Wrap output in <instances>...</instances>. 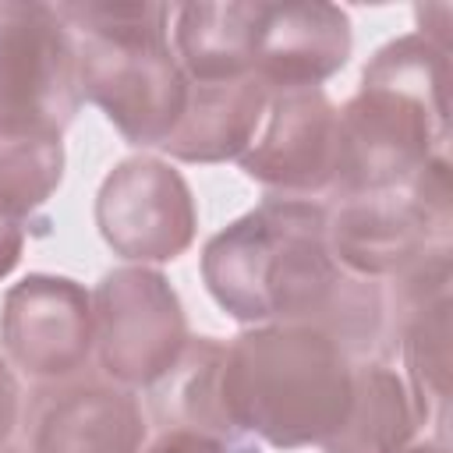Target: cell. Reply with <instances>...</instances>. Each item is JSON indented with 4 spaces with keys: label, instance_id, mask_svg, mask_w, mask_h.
I'll return each mask as SVG.
<instances>
[{
    "label": "cell",
    "instance_id": "1",
    "mask_svg": "<svg viewBox=\"0 0 453 453\" xmlns=\"http://www.w3.org/2000/svg\"><path fill=\"white\" fill-rule=\"evenodd\" d=\"M326 244V202L265 198L202 248V283L237 322H308L333 333L357 290Z\"/></svg>",
    "mask_w": 453,
    "mask_h": 453
},
{
    "label": "cell",
    "instance_id": "2",
    "mask_svg": "<svg viewBox=\"0 0 453 453\" xmlns=\"http://www.w3.org/2000/svg\"><path fill=\"white\" fill-rule=\"evenodd\" d=\"M449 152V50L421 32L389 39L336 106V173L329 198L403 188L432 156Z\"/></svg>",
    "mask_w": 453,
    "mask_h": 453
},
{
    "label": "cell",
    "instance_id": "3",
    "mask_svg": "<svg viewBox=\"0 0 453 453\" xmlns=\"http://www.w3.org/2000/svg\"><path fill=\"white\" fill-rule=\"evenodd\" d=\"M354 361L308 322H262L226 340L223 403L237 432L276 449L322 446L350 403Z\"/></svg>",
    "mask_w": 453,
    "mask_h": 453
},
{
    "label": "cell",
    "instance_id": "4",
    "mask_svg": "<svg viewBox=\"0 0 453 453\" xmlns=\"http://www.w3.org/2000/svg\"><path fill=\"white\" fill-rule=\"evenodd\" d=\"M78 42L81 99L96 103L127 145L159 149L188 103V78L170 46V4H57Z\"/></svg>",
    "mask_w": 453,
    "mask_h": 453
},
{
    "label": "cell",
    "instance_id": "5",
    "mask_svg": "<svg viewBox=\"0 0 453 453\" xmlns=\"http://www.w3.org/2000/svg\"><path fill=\"white\" fill-rule=\"evenodd\" d=\"M78 106V42L57 7L0 4V134L60 138Z\"/></svg>",
    "mask_w": 453,
    "mask_h": 453
},
{
    "label": "cell",
    "instance_id": "6",
    "mask_svg": "<svg viewBox=\"0 0 453 453\" xmlns=\"http://www.w3.org/2000/svg\"><path fill=\"white\" fill-rule=\"evenodd\" d=\"M96 357L127 389L156 386L188 343V315L170 280L152 265H117L92 290Z\"/></svg>",
    "mask_w": 453,
    "mask_h": 453
},
{
    "label": "cell",
    "instance_id": "7",
    "mask_svg": "<svg viewBox=\"0 0 453 453\" xmlns=\"http://www.w3.org/2000/svg\"><path fill=\"white\" fill-rule=\"evenodd\" d=\"M389 340L400 347L403 382L421 414L425 435L446 442L449 425V311H453V248H435L393 280Z\"/></svg>",
    "mask_w": 453,
    "mask_h": 453
},
{
    "label": "cell",
    "instance_id": "8",
    "mask_svg": "<svg viewBox=\"0 0 453 453\" xmlns=\"http://www.w3.org/2000/svg\"><path fill=\"white\" fill-rule=\"evenodd\" d=\"M96 226L106 248L134 265L180 258L198 230V209L188 180L166 159H120L99 184Z\"/></svg>",
    "mask_w": 453,
    "mask_h": 453
},
{
    "label": "cell",
    "instance_id": "9",
    "mask_svg": "<svg viewBox=\"0 0 453 453\" xmlns=\"http://www.w3.org/2000/svg\"><path fill=\"white\" fill-rule=\"evenodd\" d=\"M0 347L18 372L57 382L78 375L96 347L92 294L53 273H28L0 304Z\"/></svg>",
    "mask_w": 453,
    "mask_h": 453
},
{
    "label": "cell",
    "instance_id": "10",
    "mask_svg": "<svg viewBox=\"0 0 453 453\" xmlns=\"http://www.w3.org/2000/svg\"><path fill=\"white\" fill-rule=\"evenodd\" d=\"M145 428L138 396L106 375L42 382L25 411L28 453H138Z\"/></svg>",
    "mask_w": 453,
    "mask_h": 453
},
{
    "label": "cell",
    "instance_id": "11",
    "mask_svg": "<svg viewBox=\"0 0 453 453\" xmlns=\"http://www.w3.org/2000/svg\"><path fill=\"white\" fill-rule=\"evenodd\" d=\"M241 170L276 198L329 195L336 173V106L322 88L273 92L262 131L241 152Z\"/></svg>",
    "mask_w": 453,
    "mask_h": 453
},
{
    "label": "cell",
    "instance_id": "12",
    "mask_svg": "<svg viewBox=\"0 0 453 453\" xmlns=\"http://www.w3.org/2000/svg\"><path fill=\"white\" fill-rule=\"evenodd\" d=\"M453 230H442L407 188L350 195L326 202V244L340 269L361 280H393L435 248H449Z\"/></svg>",
    "mask_w": 453,
    "mask_h": 453
},
{
    "label": "cell",
    "instance_id": "13",
    "mask_svg": "<svg viewBox=\"0 0 453 453\" xmlns=\"http://www.w3.org/2000/svg\"><path fill=\"white\" fill-rule=\"evenodd\" d=\"M350 46L354 32L343 7L322 0H258L251 74L269 92L322 88L350 60Z\"/></svg>",
    "mask_w": 453,
    "mask_h": 453
},
{
    "label": "cell",
    "instance_id": "14",
    "mask_svg": "<svg viewBox=\"0 0 453 453\" xmlns=\"http://www.w3.org/2000/svg\"><path fill=\"white\" fill-rule=\"evenodd\" d=\"M273 92L255 78L188 81V103L177 127L159 145L180 163H226L255 142Z\"/></svg>",
    "mask_w": 453,
    "mask_h": 453
},
{
    "label": "cell",
    "instance_id": "15",
    "mask_svg": "<svg viewBox=\"0 0 453 453\" xmlns=\"http://www.w3.org/2000/svg\"><path fill=\"white\" fill-rule=\"evenodd\" d=\"M223 357H226V340L219 336H188L180 357L173 368L149 386V403L152 418L166 428H191L209 439H216L226 453H258L244 432L226 414L223 403Z\"/></svg>",
    "mask_w": 453,
    "mask_h": 453
},
{
    "label": "cell",
    "instance_id": "16",
    "mask_svg": "<svg viewBox=\"0 0 453 453\" xmlns=\"http://www.w3.org/2000/svg\"><path fill=\"white\" fill-rule=\"evenodd\" d=\"M421 432L425 425L403 375L386 361L368 357L354 361L347 414L322 442V453H407Z\"/></svg>",
    "mask_w": 453,
    "mask_h": 453
},
{
    "label": "cell",
    "instance_id": "17",
    "mask_svg": "<svg viewBox=\"0 0 453 453\" xmlns=\"http://www.w3.org/2000/svg\"><path fill=\"white\" fill-rule=\"evenodd\" d=\"M258 0L173 7V57L188 81H230L251 74Z\"/></svg>",
    "mask_w": 453,
    "mask_h": 453
},
{
    "label": "cell",
    "instance_id": "18",
    "mask_svg": "<svg viewBox=\"0 0 453 453\" xmlns=\"http://www.w3.org/2000/svg\"><path fill=\"white\" fill-rule=\"evenodd\" d=\"M64 180V142L32 134H0V209L32 219Z\"/></svg>",
    "mask_w": 453,
    "mask_h": 453
},
{
    "label": "cell",
    "instance_id": "19",
    "mask_svg": "<svg viewBox=\"0 0 453 453\" xmlns=\"http://www.w3.org/2000/svg\"><path fill=\"white\" fill-rule=\"evenodd\" d=\"M138 453H226V449H223L216 439L202 435V432L166 425V428H159Z\"/></svg>",
    "mask_w": 453,
    "mask_h": 453
},
{
    "label": "cell",
    "instance_id": "20",
    "mask_svg": "<svg viewBox=\"0 0 453 453\" xmlns=\"http://www.w3.org/2000/svg\"><path fill=\"white\" fill-rule=\"evenodd\" d=\"M18 421H21V386L7 357H0V446L14 435Z\"/></svg>",
    "mask_w": 453,
    "mask_h": 453
},
{
    "label": "cell",
    "instance_id": "21",
    "mask_svg": "<svg viewBox=\"0 0 453 453\" xmlns=\"http://www.w3.org/2000/svg\"><path fill=\"white\" fill-rule=\"evenodd\" d=\"M25 219H14L0 209V280H7L18 262H21V251H25Z\"/></svg>",
    "mask_w": 453,
    "mask_h": 453
},
{
    "label": "cell",
    "instance_id": "22",
    "mask_svg": "<svg viewBox=\"0 0 453 453\" xmlns=\"http://www.w3.org/2000/svg\"><path fill=\"white\" fill-rule=\"evenodd\" d=\"M407 453H449V442H439V439H418Z\"/></svg>",
    "mask_w": 453,
    "mask_h": 453
},
{
    "label": "cell",
    "instance_id": "23",
    "mask_svg": "<svg viewBox=\"0 0 453 453\" xmlns=\"http://www.w3.org/2000/svg\"><path fill=\"white\" fill-rule=\"evenodd\" d=\"M0 453H11V449H0Z\"/></svg>",
    "mask_w": 453,
    "mask_h": 453
}]
</instances>
